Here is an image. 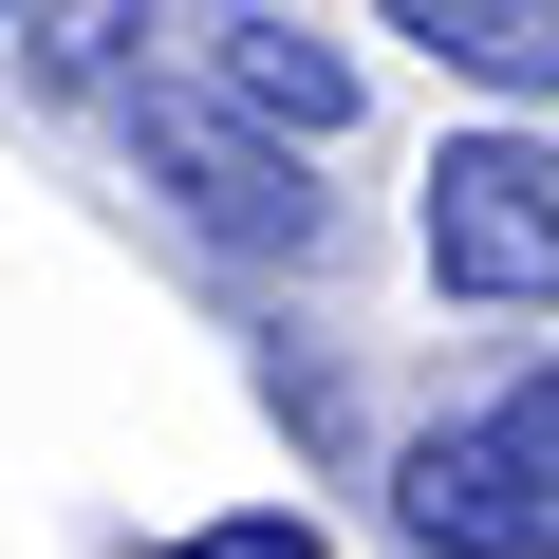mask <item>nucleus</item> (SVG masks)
Wrapping results in <instances>:
<instances>
[{
	"label": "nucleus",
	"instance_id": "20e7f679",
	"mask_svg": "<svg viewBox=\"0 0 559 559\" xmlns=\"http://www.w3.org/2000/svg\"><path fill=\"white\" fill-rule=\"evenodd\" d=\"M168 38H187V75H205V94H242L261 131H299V150H336V131H355V57H336V38H299V20H261V0L168 20Z\"/></svg>",
	"mask_w": 559,
	"mask_h": 559
},
{
	"label": "nucleus",
	"instance_id": "7ed1b4c3",
	"mask_svg": "<svg viewBox=\"0 0 559 559\" xmlns=\"http://www.w3.org/2000/svg\"><path fill=\"white\" fill-rule=\"evenodd\" d=\"M411 242H429V280L466 318H559V150L540 131H448Z\"/></svg>",
	"mask_w": 559,
	"mask_h": 559
},
{
	"label": "nucleus",
	"instance_id": "0eeeda50",
	"mask_svg": "<svg viewBox=\"0 0 559 559\" xmlns=\"http://www.w3.org/2000/svg\"><path fill=\"white\" fill-rule=\"evenodd\" d=\"M261 411L299 429V448H336V429H355V392H336V355H299V336H261Z\"/></svg>",
	"mask_w": 559,
	"mask_h": 559
},
{
	"label": "nucleus",
	"instance_id": "1a4fd4ad",
	"mask_svg": "<svg viewBox=\"0 0 559 559\" xmlns=\"http://www.w3.org/2000/svg\"><path fill=\"white\" fill-rule=\"evenodd\" d=\"M0 38H20V0H0Z\"/></svg>",
	"mask_w": 559,
	"mask_h": 559
},
{
	"label": "nucleus",
	"instance_id": "f03ea898",
	"mask_svg": "<svg viewBox=\"0 0 559 559\" xmlns=\"http://www.w3.org/2000/svg\"><path fill=\"white\" fill-rule=\"evenodd\" d=\"M112 131H131V168L168 187V224H187V242H224V261H318V242H336L318 150H299V131H261V112H242V94H205V75H131V94H112Z\"/></svg>",
	"mask_w": 559,
	"mask_h": 559
},
{
	"label": "nucleus",
	"instance_id": "f257e3e1",
	"mask_svg": "<svg viewBox=\"0 0 559 559\" xmlns=\"http://www.w3.org/2000/svg\"><path fill=\"white\" fill-rule=\"evenodd\" d=\"M392 540L411 559H559V355L448 392L392 448Z\"/></svg>",
	"mask_w": 559,
	"mask_h": 559
},
{
	"label": "nucleus",
	"instance_id": "39448f33",
	"mask_svg": "<svg viewBox=\"0 0 559 559\" xmlns=\"http://www.w3.org/2000/svg\"><path fill=\"white\" fill-rule=\"evenodd\" d=\"M392 38H429L466 94H503V112H540L559 94V0H373Z\"/></svg>",
	"mask_w": 559,
	"mask_h": 559
},
{
	"label": "nucleus",
	"instance_id": "423d86ee",
	"mask_svg": "<svg viewBox=\"0 0 559 559\" xmlns=\"http://www.w3.org/2000/svg\"><path fill=\"white\" fill-rule=\"evenodd\" d=\"M150 38H168L150 0H20V75H38V94H94V112L150 75Z\"/></svg>",
	"mask_w": 559,
	"mask_h": 559
},
{
	"label": "nucleus",
	"instance_id": "6e6552de",
	"mask_svg": "<svg viewBox=\"0 0 559 559\" xmlns=\"http://www.w3.org/2000/svg\"><path fill=\"white\" fill-rule=\"evenodd\" d=\"M168 559H336L299 503H242V522H205V540H168Z\"/></svg>",
	"mask_w": 559,
	"mask_h": 559
}]
</instances>
